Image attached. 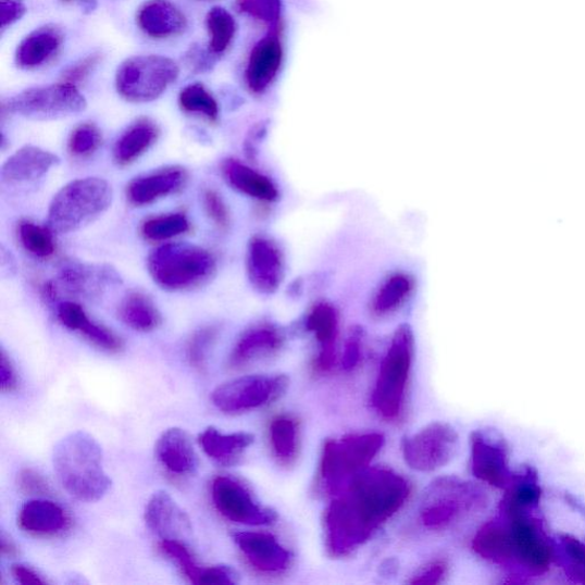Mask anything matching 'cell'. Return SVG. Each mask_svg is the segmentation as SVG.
Listing matches in <instances>:
<instances>
[{"mask_svg":"<svg viewBox=\"0 0 585 585\" xmlns=\"http://www.w3.org/2000/svg\"><path fill=\"white\" fill-rule=\"evenodd\" d=\"M216 337L217 328L215 326L202 327L192 334L187 347V357L194 369L200 372L207 369L208 359Z\"/></svg>","mask_w":585,"mask_h":585,"instance_id":"f35d334b","label":"cell"},{"mask_svg":"<svg viewBox=\"0 0 585 585\" xmlns=\"http://www.w3.org/2000/svg\"><path fill=\"white\" fill-rule=\"evenodd\" d=\"M411 485L396 471L375 466L359 472L333 495L324 513L327 553L349 556L363 547L407 502Z\"/></svg>","mask_w":585,"mask_h":585,"instance_id":"7a4b0ae2","label":"cell"},{"mask_svg":"<svg viewBox=\"0 0 585 585\" xmlns=\"http://www.w3.org/2000/svg\"><path fill=\"white\" fill-rule=\"evenodd\" d=\"M100 61L99 54L86 57L79 62L75 63L63 74V82L71 83L77 86L78 83L87 78L98 65Z\"/></svg>","mask_w":585,"mask_h":585,"instance_id":"7dc6e473","label":"cell"},{"mask_svg":"<svg viewBox=\"0 0 585 585\" xmlns=\"http://www.w3.org/2000/svg\"><path fill=\"white\" fill-rule=\"evenodd\" d=\"M289 387V378L277 375H246L222 384L212 393L215 408L227 414H239L265 407L281 398Z\"/></svg>","mask_w":585,"mask_h":585,"instance_id":"8fae6325","label":"cell"},{"mask_svg":"<svg viewBox=\"0 0 585 585\" xmlns=\"http://www.w3.org/2000/svg\"><path fill=\"white\" fill-rule=\"evenodd\" d=\"M233 539L250 564L263 573H282L292 562V555L278 539L262 532H234Z\"/></svg>","mask_w":585,"mask_h":585,"instance_id":"e0dca14e","label":"cell"},{"mask_svg":"<svg viewBox=\"0 0 585 585\" xmlns=\"http://www.w3.org/2000/svg\"><path fill=\"white\" fill-rule=\"evenodd\" d=\"M202 202L210 216L220 229H226L229 226V211L226 202L223 201L221 195L213 189H208L202 195Z\"/></svg>","mask_w":585,"mask_h":585,"instance_id":"b9f144b4","label":"cell"},{"mask_svg":"<svg viewBox=\"0 0 585 585\" xmlns=\"http://www.w3.org/2000/svg\"><path fill=\"white\" fill-rule=\"evenodd\" d=\"M281 59L278 43L263 40L253 50L246 71V82L254 94H260L275 76Z\"/></svg>","mask_w":585,"mask_h":585,"instance_id":"4dcf8cb0","label":"cell"},{"mask_svg":"<svg viewBox=\"0 0 585 585\" xmlns=\"http://www.w3.org/2000/svg\"><path fill=\"white\" fill-rule=\"evenodd\" d=\"M247 276L252 286L262 295H273L285 276L283 253L275 241L256 236L247 247Z\"/></svg>","mask_w":585,"mask_h":585,"instance_id":"2e32d148","label":"cell"},{"mask_svg":"<svg viewBox=\"0 0 585 585\" xmlns=\"http://www.w3.org/2000/svg\"><path fill=\"white\" fill-rule=\"evenodd\" d=\"M447 574V565L445 561L436 560L431 562L421 571H419L411 581L410 584H439L443 582Z\"/></svg>","mask_w":585,"mask_h":585,"instance_id":"c3c4849f","label":"cell"},{"mask_svg":"<svg viewBox=\"0 0 585 585\" xmlns=\"http://www.w3.org/2000/svg\"><path fill=\"white\" fill-rule=\"evenodd\" d=\"M63 4H77L85 14H92L99 7V0H61Z\"/></svg>","mask_w":585,"mask_h":585,"instance_id":"f5cc1de1","label":"cell"},{"mask_svg":"<svg viewBox=\"0 0 585 585\" xmlns=\"http://www.w3.org/2000/svg\"><path fill=\"white\" fill-rule=\"evenodd\" d=\"M188 179L185 169L172 166L134 178L126 189L128 201L134 207H146L182 190Z\"/></svg>","mask_w":585,"mask_h":585,"instance_id":"ffe728a7","label":"cell"},{"mask_svg":"<svg viewBox=\"0 0 585 585\" xmlns=\"http://www.w3.org/2000/svg\"><path fill=\"white\" fill-rule=\"evenodd\" d=\"M307 328L320 345L316 369L329 371L335 362V343L339 331V319L336 310L328 303L314 306L307 320Z\"/></svg>","mask_w":585,"mask_h":585,"instance_id":"4316f807","label":"cell"},{"mask_svg":"<svg viewBox=\"0 0 585 585\" xmlns=\"http://www.w3.org/2000/svg\"><path fill=\"white\" fill-rule=\"evenodd\" d=\"M413 279L404 274H395L379 286L372 300L375 316L384 318L398 310L411 297Z\"/></svg>","mask_w":585,"mask_h":585,"instance_id":"d6a6232c","label":"cell"},{"mask_svg":"<svg viewBox=\"0 0 585 585\" xmlns=\"http://www.w3.org/2000/svg\"><path fill=\"white\" fill-rule=\"evenodd\" d=\"M413 358L412 328L409 325H401L396 329L388 351L382 360L372 395L374 410L386 420L397 419L401 413Z\"/></svg>","mask_w":585,"mask_h":585,"instance_id":"ba28073f","label":"cell"},{"mask_svg":"<svg viewBox=\"0 0 585 585\" xmlns=\"http://www.w3.org/2000/svg\"><path fill=\"white\" fill-rule=\"evenodd\" d=\"M161 550L176 561V564L192 584H199L206 569H201L197 564L194 556L184 543L175 542V539H162Z\"/></svg>","mask_w":585,"mask_h":585,"instance_id":"ab89813d","label":"cell"},{"mask_svg":"<svg viewBox=\"0 0 585 585\" xmlns=\"http://www.w3.org/2000/svg\"><path fill=\"white\" fill-rule=\"evenodd\" d=\"M140 29L150 38L166 39L182 35L188 21L171 0H148L137 13Z\"/></svg>","mask_w":585,"mask_h":585,"instance_id":"603a6c76","label":"cell"},{"mask_svg":"<svg viewBox=\"0 0 585 585\" xmlns=\"http://www.w3.org/2000/svg\"><path fill=\"white\" fill-rule=\"evenodd\" d=\"M53 466L60 484L79 501L97 502L111 487L102 447L86 432L72 433L58 441Z\"/></svg>","mask_w":585,"mask_h":585,"instance_id":"3957f363","label":"cell"},{"mask_svg":"<svg viewBox=\"0 0 585 585\" xmlns=\"http://www.w3.org/2000/svg\"><path fill=\"white\" fill-rule=\"evenodd\" d=\"M270 443L284 465L296 462L299 453V424L296 419L279 415L270 424Z\"/></svg>","mask_w":585,"mask_h":585,"instance_id":"836d02e7","label":"cell"},{"mask_svg":"<svg viewBox=\"0 0 585 585\" xmlns=\"http://www.w3.org/2000/svg\"><path fill=\"white\" fill-rule=\"evenodd\" d=\"M122 283L116 269L107 264L66 262L60 269L58 282L54 285L67 296L85 300L100 299L110 288Z\"/></svg>","mask_w":585,"mask_h":585,"instance_id":"9a60e30c","label":"cell"},{"mask_svg":"<svg viewBox=\"0 0 585 585\" xmlns=\"http://www.w3.org/2000/svg\"><path fill=\"white\" fill-rule=\"evenodd\" d=\"M215 55L211 51L194 47L187 53V62L191 70L197 73H206L212 70Z\"/></svg>","mask_w":585,"mask_h":585,"instance_id":"f907efd6","label":"cell"},{"mask_svg":"<svg viewBox=\"0 0 585 585\" xmlns=\"http://www.w3.org/2000/svg\"><path fill=\"white\" fill-rule=\"evenodd\" d=\"M190 231V222L184 213H171L148 219L141 228L147 240L166 241Z\"/></svg>","mask_w":585,"mask_h":585,"instance_id":"8d00e7d4","label":"cell"},{"mask_svg":"<svg viewBox=\"0 0 585 585\" xmlns=\"http://www.w3.org/2000/svg\"><path fill=\"white\" fill-rule=\"evenodd\" d=\"M256 437L250 433L222 434L214 426L208 427L198 436L202 451L221 465H234L247 448L253 445Z\"/></svg>","mask_w":585,"mask_h":585,"instance_id":"83f0119b","label":"cell"},{"mask_svg":"<svg viewBox=\"0 0 585 585\" xmlns=\"http://www.w3.org/2000/svg\"><path fill=\"white\" fill-rule=\"evenodd\" d=\"M86 108L77 86L66 82L28 88L3 104L9 114L38 122L75 116Z\"/></svg>","mask_w":585,"mask_h":585,"instance_id":"30bf717a","label":"cell"},{"mask_svg":"<svg viewBox=\"0 0 585 585\" xmlns=\"http://www.w3.org/2000/svg\"><path fill=\"white\" fill-rule=\"evenodd\" d=\"M52 234L49 228H42L30 221L21 222L18 226V238L22 246L39 259H48L55 253L57 247Z\"/></svg>","mask_w":585,"mask_h":585,"instance_id":"74e56055","label":"cell"},{"mask_svg":"<svg viewBox=\"0 0 585 585\" xmlns=\"http://www.w3.org/2000/svg\"><path fill=\"white\" fill-rule=\"evenodd\" d=\"M363 331L353 328L346 343L343 357V368L345 371L354 370L362 358Z\"/></svg>","mask_w":585,"mask_h":585,"instance_id":"ee69618b","label":"cell"},{"mask_svg":"<svg viewBox=\"0 0 585 585\" xmlns=\"http://www.w3.org/2000/svg\"><path fill=\"white\" fill-rule=\"evenodd\" d=\"M459 435L451 424L433 422L401 440L404 462L419 472H433L451 462L459 449Z\"/></svg>","mask_w":585,"mask_h":585,"instance_id":"7c38bea8","label":"cell"},{"mask_svg":"<svg viewBox=\"0 0 585 585\" xmlns=\"http://www.w3.org/2000/svg\"><path fill=\"white\" fill-rule=\"evenodd\" d=\"M283 332L273 324H258L246 329L236 343L231 356V369H244L276 354L284 346Z\"/></svg>","mask_w":585,"mask_h":585,"instance_id":"d6986e66","label":"cell"},{"mask_svg":"<svg viewBox=\"0 0 585 585\" xmlns=\"http://www.w3.org/2000/svg\"><path fill=\"white\" fill-rule=\"evenodd\" d=\"M27 13L25 0H0V27L13 26Z\"/></svg>","mask_w":585,"mask_h":585,"instance_id":"f6af8a7d","label":"cell"},{"mask_svg":"<svg viewBox=\"0 0 585 585\" xmlns=\"http://www.w3.org/2000/svg\"><path fill=\"white\" fill-rule=\"evenodd\" d=\"M179 66L171 58L149 54L125 60L116 73L119 95L132 103L160 99L177 80Z\"/></svg>","mask_w":585,"mask_h":585,"instance_id":"9c48e42d","label":"cell"},{"mask_svg":"<svg viewBox=\"0 0 585 585\" xmlns=\"http://www.w3.org/2000/svg\"><path fill=\"white\" fill-rule=\"evenodd\" d=\"M537 482L534 468L516 470L498 514L472 539V550L480 557L521 581L545 575L557 553V543L537 514L542 498Z\"/></svg>","mask_w":585,"mask_h":585,"instance_id":"6da1fadb","label":"cell"},{"mask_svg":"<svg viewBox=\"0 0 585 585\" xmlns=\"http://www.w3.org/2000/svg\"><path fill=\"white\" fill-rule=\"evenodd\" d=\"M18 384L17 373L7 351L0 352V387L3 393L16 390Z\"/></svg>","mask_w":585,"mask_h":585,"instance_id":"681fc988","label":"cell"},{"mask_svg":"<svg viewBox=\"0 0 585 585\" xmlns=\"http://www.w3.org/2000/svg\"><path fill=\"white\" fill-rule=\"evenodd\" d=\"M239 583V574L228 565L208 568L202 573L199 584L234 585Z\"/></svg>","mask_w":585,"mask_h":585,"instance_id":"bcb514c9","label":"cell"},{"mask_svg":"<svg viewBox=\"0 0 585 585\" xmlns=\"http://www.w3.org/2000/svg\"><path fill=\"white\" fill-rule=\"evenodd\" d=\"M17 485L22 493L27 495H48L51 491L50 485L34 469H24L17 475Z\"/></svg>","mask_w":585,"mask_h":585,"instance_id":"7bdbcfd3","label":"cell"},{"mask_svg":"<svg viewBox=\"0 0 585 585\" xmlns=\"http://www.w3.org/2000/svg\"><path fill=\"white\" fill-rule=\"evenodd\" d=\"M221 172L234 189L246 196L266 202L278 198V189L272 179L237 160L224 161Z\"/></svg>","mask_w":585,"mask_h":585,"instance_id":"f1b7e54d","label":"cell"},{"mask_svg":"<svg viewBox=\"0 0 585 585\" xmlns=\"http://www.w3.org/2000/svg\"><path fill=\"white\" fill-rule=\"evenodd\" d=\"M121 321L138 332H152L162 324V314L142 292L134 291L122 302L119 310Z\"/></svg>","mask_w":585,"mask_h":585,"instance_id":"1f68e13d","label":"cell"},{"mask_svg":"<svg viewBox=\"0 0 585 585\" xmlns=\"http://www.w3.org/2000/svg\"><path fill=\"white\" fill-rule=\"evenodd\" d=\"M64 35L55 25L39 27L20 41L15 64L21 71L32 72L49 63L62 48Z\"/></svg>","mask_w":585,"mask_h":585,"instance_id":"7402d4cb","label":"cell"},{"mask_svg":"<svg viewBox=\"0 0 585 585\" xmlns=\"http://www.w3.org/2000/svg\"><path fill=\"white\" fill-rule=\"evenodd\" d=\"M161 464L176 476L191 475L198 468V457L189 435L179 427H170L154 447Z\"/></svg>","mask_w":585,"mask_h":585,"instance_id":"cb8c5ba5","label":"cell"},{"mask_svg":"<svg viewBox=\"0 0 585 585\" xmlns=\"http://www.w3.org/2000/svg\"><path fill=\"white\" fill-rule=\"evenodd\" d=\"M114 192L104 178L84 177L64 186L53 198L48 228L53 234H71L104 213Z\"/></svg>","mask_w":585,"mask_h":585,"instance_id":"8992f818","label":"cell"},{"mask_svg":"<svg viewBox=\"0 0 585 585\" xmlns=\"http://www.w3.org/2000/svg\"><path fill=\"white\" fill-rule=\"evenodd\" d=\"M0 551H2L3 556L8 557H15L17 555L16 546L5 532H2V535H0Z\"/></svg>","mask_w":585,"mask_h":585,"instance_id":"db71d44e","label":"cell"},{"mask_svg":"<svg viewBox=\"0 0 585 585\" xmlns=\"http://www.w3.org/2000/svg\"><path fill=\"white\" fill-rule=\"evenodd\" d=\"M385 443V436L378 433L351 434L327 440L320 464L323 491L331 497L340 491L359 472L369 468Z\"/></svg>","mask_w":585,"mask_h":585,"instance_id":"52a82bcc","label":"cell"},{"mask_svg":"<svg viewBox=\"0 0 585 585\" xmlns=\"http://www.w3.org/2000/svg\"><path fill=\"white\" fill-rule=\"evenodd\" d=\"M487 494L480 485L455 476L435 480L422 495L419 507L421 524L444 530L487 506Z\"/></svg>","mask_w":585,"mask_h":585,"instance_id":"5b68a950","label":"cell"},{"mask_svg":"<svg viewBox=\"0 0 585 585\" xmlns=\"http://www.w3.org/2000/svg\"><path fill=\"white\" fill-rule=\"evenodd\" d=\"M212 499L224 519L237 524L265 526L278 519L274 509L258 502L251 490L233 477L219 476L213 481Z\"/></svg>","mask_w":585,"mask_h":585,"instance_id":"4fadbf2b","label":"cell"},{"mask_svg":"<svg viewBox=\"0 0 585 585\" xmlns=\"http://www.w3.org/2000/svg\"><path fill=\"white\" fill-rule=\"evenodd\" d=\"M17 524L30 534L51 536L65 531L70 526L71 520L59 505L37 499L22 506L17 515Z\"/></svg>","mask_w":585,"mask_h":585,"instance_id":"484cf974","label":"cell"},{"mask_svg":"<svg viewBox=\"0 0 585 585\" xmlns=\"http://www.w3.org/2000/svg\"><path fill=\"white\" fill-rule=\"evenodd\" d=\"M14 580L21 584H49V581L42 578L35 570L16 564L11 569Z\"/></svg>","mask_w":585,"mask_h":585,"instance_id":"816d5d0a","label":"cell"},{"mask_svg":"<svg viewBox=\"0 0 585 585\" xmlns=\"http://www.w3.org/2000/svg\"><path fill=\"white\" fill-rule=\"evenodd\" d=\"M160 127L149 119L133 123L120 137L114 148V159L126 166L146 153L160 138Z\"/></svg>","mask_w":585,"mask_h":585,"instance_id":"f546056e","label":"cell"},{"mask_svg":"<svg viewBox=\"0 0 585 585\" xmlns=\"http://www.w3.org/2000/svg\"><path fill=\"white\" fill-rule=\"evenodd\" d=\"M57 314L64 327L79 333L86 340L98 348L109 352H119L123 349L124 344L121 337L108 327L89 319L80 304L73 301L61 302L58 306Z\"/></svg>","mask_w":585,"mask_h":585,"instance_id":"d4e9b609","label":"cell"},{"mask_svg":"<svg viewBox=\"0 0 585 585\" xmlns=\"http://www.w3.org/2000/svg\"><path fill=\"white\" fill-rule=\"evenodd\" d=\"M145 521L149 530L162 539L183 543L192 531L188 514L165 490L153 493L146 507Z\"/></svg>","mask_w":585,"mask_h":585,"instance_id":"ac0fdd59","label":"cell"},{"mask_svg":"<svg viewBox=\"0 0 585 585\" xmlns=\"http://www.w3.org/2000/svg\"><path fill=\"white\" fill-rule=\"evenodd\" d=\"M102 145L101 130L91 123L77 126L67 142V148L76 157L94 154Z\"/></svg>","mask_w":585,"mask_h":585,"instance_id":"60d3db41","label":"cell"},{"mask_svg":"<svg viewBox=\"0 0 585 585\" xmlns=\"http://www.w3.org/2000/svg\"><path fill=\"white\" fill-rule=\"evenodd\" d=\"M152 281L170 291H183L209 283L216 273L212 253L188 242H169L153 250L147 261Z\"/></svg>","mask_w":585,"mask_h":585,"instance_id":"277c9868","label":"cell"},{"mask_svg":"<svg viewBox=\"0 0 585 585\" xmlns=\"http://www.w3.org/2000/svg\"><path fill=\"white\" fill-rule=\"evenodd\" d=\"M470 447L472 474L490 486L507 488L515 471L510 470L505 438L493 431H477L470 436Z\"/></svg>","mask_w":585,"mask_h":585,"instance_id":"5bb4252c","label":"cell"},{"mask_svg":"<svg viewBox=\"0 0 585 585\" xmlns=\"http://www.w3.org/2000/svg\"><path fill=\"white\" fill-rule=\"evenodd\" d=\"M60 164L57 154L35 146L17 150L4 163L0 177L7 185H24L36 182Z\"/></svg>","mask_w":585,"mask_h":585,"instance_id":"44dd1931","label":"cell"},{"mask_svg":"<svg viewBox=\"0 0 585 585\" xmlns=\"http://www.w3.org/2000/svg\"><path fill=\"white\" fill-rule=\"evenodd\" d=\"M178 104L187 114L206 117L211 123H216L220 115L217 101L209 89L200 84H189L178 95Z\"/></svg>","mask_w":585,"mask_h":585,"instance_id":"d590c367","label":"cell"},{"mask_svg":"<svg viewBox=\"0 0 585 585\" xmlns=\"http://www.w3.org/2000/svg\"><path fill=\"white\" fill-rule=\"evenodd\" d=\"M207 28L210 36L209 50L215 57L226 52L236 35V22L233 15L223 8L216 7L207 15Z\"/></svg>","mask_w":585,"mask_h":585,"instance_id":"e575fe53","label":"cell"}]
</instances>
